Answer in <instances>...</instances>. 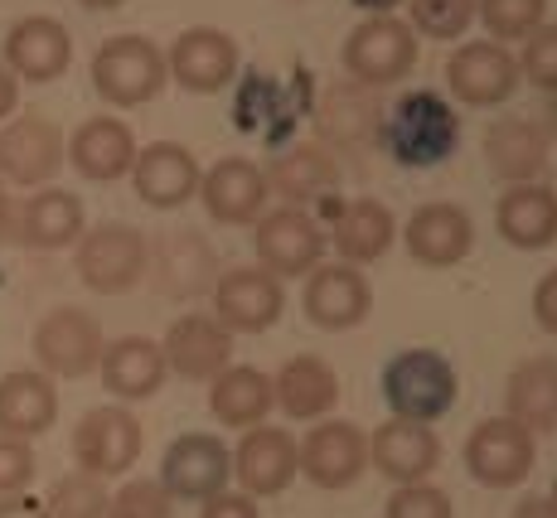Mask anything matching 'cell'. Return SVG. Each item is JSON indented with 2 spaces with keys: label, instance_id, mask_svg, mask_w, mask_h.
I'll list each match as a JSON object with an SVG mask.
<instances>
[{
  "label": "cell",
  "instance_id": "6da1fadb",
  "mask_svg": "<svg viewBox=\"0 0 557 518\" xmlns=\"http://www.w3.org/2000/svg\"><path fill=\"white\" fill-rule=\"evenodd\" d=\"M460 397V378L451 359L436 349H403L383 369V403L398 422H422L432 427L436 417H446Z\"/></svg>",
  "mask_w": 557,
  "mask_h": 518
},
{
  "label": "cell",
  "instance_id": "cb8c5ba5",
  "mask_svg": "<svg viewBox=\"0 0 557 518\" xmlns=\"http://www.w3.org/2000/svg\"><path fill=\"white\" fill-rule=\"evenodd\" d=\"M98 373L116 403H146V397L160 393L170 369H165V354H160L156 340H146V334H122V340H112L102 349Z\"/></svg>",
  "mask_w": 557,
  "mask_h": 518
},
{
  "label": "cell",
  "instance_id": "9c48e42d",
  "mask_svg": "<svg viewBox=\"0 0 557 518\" xmlns=\"http://www.w3.org/2000/svg\"><path fill=\"white\" fill-rule=\"evenodd\" d=\"M533 460H539L533 431L509 422V417H485L466 436V470L485 490H513V484H523Z\"/></svg>",
  "mask_w": 557,
  "mask_h": 518
},
{
  "label": "cell",
  "instance_id": "83f0119b",
  "mask_svg": "<svg viewBox=\"0 0 557 518\" xmlns=\"http://www.w3.org/2000/svg\"><path fill=\"white\" fill-rule=\"evenodd\" d=\"M495 229L509 247L543 252L557 243V194L548 185H509L495 203Z\"/></svg>",
  "mask_w": 557,
  "mask_h": 518
},
{
  "label": "cell",
  "instance_id": "d590c367",
  "mask_svg": "<svg viewBox=\"0 0 557 518\" xmlns=\"http://www.w3.org/2000/svg\"><path fill=\"white\" fill-rule=\"evenodd\" d=\"M107 499H112V494H107V480L73 470L49 490L45 509H49V518H107Z\"/></svg>",
  "mask_w": 557,
  "mask_h": 518
},
{
  "label": "cell",
  "instance_id": "b9f144b4",
  "mask_svg": "<svg viewBox=\"0 0 557 518\" xmlns=\"http://www.w3.org/2000/svg\"><path fill=\"white\" fill-rule=\"evenodd\" d=\"M35 451H29V441H15V436H0V499L5 494H25L29 484H35Z\"/></svg>",
  "mask_w": 557,
  "mask_h": 518
},
{
  "label": "cell",
  "instance_id": "f6af8a7d",
  "mask_svg": "<svg viewBox=\"0 0 557 518\" xmlns=\"http://www.w3.org/2000/svg\"><path fill=\"white\" fill-rule=\"evenodd\" d=\"M533 320H539L548 334H557V267L533 286Z\"/></svg>",
  "mask_w": 557,
  "mask_h": 518
},
{
  "label": "cell",
  "instance_id": "d4e9b609",
  "mask_svg": "<svg viewBox=\"0 0 557 518\" xmlns=\"http://www.w3.org/2000/svg\"><path fill=\"white\" fill-rule=\"evenodd\" d=\"M59 422V387L39 369H15L0 378V436L35 441Z\"/></svg>",
  "mask_w": 557,
  "mask_h": 518
},
{
  "label": "cell",
  "instance_id": "816d5d0a",
  "mask_svg": "<svg viewBox=\"0 0 557 518\" xmlns=\"http://www.w3.org/2000/svg\"><path fill=\"white\" fill-rule=\"evenodd\" d=\"M78 5H88V10H116L122 0H78Z\"/></svg>",
  "mask_w": 557,
  "mask_h": 518
},
{
  "label": "cell",
  "instance_id": "7402d4cb",
  "mask_svg": "<svg viewBox=\"0 0 557 518\" xmlns=\"http://www.w3.org/2000/svg\"><path fill=\"white\" fill-rule=\"evenodd\" d=\"M63 160L92 185H112V180L132 175L136 165V136L116 116H88L63 146Z\"/></svg>",
  "mask_w": 557,
  "mask_h": 518
},
{
  "label": "cell",
  "instance_id": "603a6c76",
  "mask_svg": "<svg viewBox=\"0 0 557 518\" xmlns=\"http://www.w3.org/2000/svg\"><path fill=\"white\" fill-rule=\"evenodd\" d=\"M369 466L388 474L393 484H422L426 474L442 466V441L422 422H383L369 436Z\"/></svg>",
  "mask_w": 557,
  "mask_h": 518
},
{
  "label": "cell",
  "instance_id": "52a82bcc",
  "mask_svg": "<svg viewBox=\"0 0 557 518\" xmlns=\"http://www.w3.org/2000/svg\"><path fill=\"white\" fill-rule=\"evenodd\" d=\"M29 349H35L39 373H49V378H88L102 363L107 340H102L98 316H88V310H78V306H59L35 325Z\"/></svg>",
  "mask_w": 557,
  "mask_h": 518
},
{
  "label": "cell",
  "instance_id": "f546056e",
  "mask_svg": "<svg viewBox=\"0 0 557 518\" xmlns=\"http://www.w3.org/2000/svg\"><path fill=\"white\" fill-rule=\"evenodd\" d=\"M393 233H398V219H393V209H388V203H379V199L339 203L335 229H330L339 262H349V267L379 262V257L393 247Z\"/></svg>",
  "mask_w": 557,
  "mask_h": 518
},
{
  "label": "cell",
  "instance_id": "5bb4252c",
  "mask_svg": "<svg viewBox=\"0 0 557 518\" xmlns=\"http://www.w3.org/2000/svg\"><path fill=\"white\" fill-rule=\"evenodd\" d=\"M301 306L310 316V325L320 330H355L363 325L373 306V291H369V276L349 262H325L315 272H306V291H301Z\"/></svg>",
  "mask_w": 557,
  "mask_h": 518
},
{
  "label": "cell",
  "instance_id": "d6a6232c",
  "mask_svg": "<svg viewBox=\"0 0 557 518\" xmlns=\"http://www.w3.org/2000/svg\"><path fill=\"white\" fill-rule=\"evenodd\" d=\"M505 407L509 422L529 427V431H557V359L539 354L523 359L505 383Z\"/></svg>",
  "mask_w": 557,
  "mask_h": 518
},
{
  "label": "cell",
  "instance_id": "4dcf8cb0",
  "mask_svg": "<svg viewBox=\"0 0 557 518\" xmlns=\"http://www.w3.org/2000/svg\"><path fill=\"white\" fill-rule=\"evenodd\" d=\"M272 407H276L272 378H267L262 369H248V363H228V369L209 383V412L219 417L223 427L252 431V427L267 422Z\"/></svg>",
  "mask_w": 557,
  "mask_h": 518
},
{
  "label": "cell",
  "instance_id": "484cf974",
  "mask_svg": "<svg viewBox=\"0 0 557 518\" xmlns=\"http://www.w3.org/2000/svg\"><path fill=\"white\" fill-rule=\"evenodd\" d=\"M403 243L422 267H456L470 252V243H475V223L456 203H422L407 219Z\"/></svg>",
  "mask_w": 557,
  "mask_h": 518
},
{
  "label": "cell",
  "instance_id": "ab89813d",
  "mask_svg": "<svg viewBox=\"0 0 557 518\" xmlns=\"http://www.w3.org/2000/svg\"><path fill=\"white\" fill-rule=\"evenodd\" d=\"M383 518H456L451 494L436 490V484H398L383 504Z\"/></svg>",
  "mask_w": 557,
  "mask_h": 518
},
{
  "label": "cell",
  "instance_id": "44dd1931",
  "mask_svg": "<svg viewBox=\"0 0 557 518\" xmlns=\"http://www.w3.org/2000/svg\"><path fill=\"white\" fill-rule=\"evenodd\" d=\"M73 63V35L49 15H25L5 35V69L25 83H53Z\"/></svg>",
  "mask_w": 557,
  "mask_h": 518
},
{
  "label": "cell",
  "instance_id": "7c38bea8",
  "mask_svg": "<svg viewBox=\"0 0 557 518\" xmlns=\"http://www.w3.org/2000/svg\"><path fill=\"white\" fill-rule=\"evenodd\" d=\"M296 460H301V474L320 490H349L363 470H369V436L355 422H330L310 427L306 441L296 446Z\"/></svg>",
  "mask_w": 557,
  "mask_h": 518
},
{
  "label": "cell",
  "instance_id": "7dc6e473",
  "mask_svg": "<svg viewBox=\"0 0 557 518\" xmlns=\"http://www.w3.org/2000/svg\"><path fill=\"white\" fill-rule=\"evenodd\" d=\"M15 107H20V78L0 63V122H10L15 116Z\"/></svg>",
  "mask_w": 557,
  "mask_h": 518
},
{
  "label": "cell",
  "instance_id": "5b68a950",
  "mask_svg": "<svg viewBox=\"0 0 557 518\" xmlns=\"http://www.w3.org/2000/svg\"><path fill=\"white\" fill-rule=\"evenodd\" d=\"M141 446H146L141 417L122 403L92 407V412H83L78 427H73V460H78L83 474H98V480L126 474L141 460Z\"/></svg>",
  "mask_w": 557,
  "mask_h": 518
},
{
  "label": "cell",
  "instance_id": "836d02e7",
  "mask_svg": "<svg viewBox=\"0 0 557 518\" xmlns=\"http://www.w3.org/2000/svg\"><path fill=\"white\" fill-rule=\"evenodd\" d=\"M146 276H156V286L165 296H195V291L209 286L213 291V252L199 243L195 233H170L151 247V262H146Z\"/></svg>",
  "mask_w": 557,
  "mask_h": 518
},
{
  "label": "cell",
  "instance_id": "30bf717a",
  "mask_svg": "<svg viewBox=\"0 0 557 518\" xmlns=\"http://www.w3.org/2000/svg\"><path fill=\"white\" fill-rule=\"evenodd\" d=\"M213 320L228 334H262L282 320L286 291L282 276H272L267 267H233L213 282Z\"/></svg>",
  "mask_w": 557,
  "mask_h": 518
},
{
  "label": "cell",
  "instance_id": "ffe728a7",
  "mask_svg": "<svg viewBox=\"0 0 557 518\" xmlns=\"http://www.w3.org/2000/svg\"><path fill=\"white\" fill-rule=\"evenodd\" d=\"M446 83L466 107L509 102L519 88V59L505 45H460L446 59Z\"/></svg>",
  "mask_w": 557,
  "mask_h": 518
},
{
  "label": "cell",
  "instance_id": "f907efd6",
  "mask_svg": "<svg viewBox=\"0 0 557 518\" xmlns=\"http://www.w3.org/2000/svg\"><path fill=\"white\" fill-rule=\"evenodd\" d=\"M10 229V194H5V180H0V233Z\"/></svg>",
  "mask_w": 557,
  "mask_h": 518
},
{
  "label": "cell",
  "instance_id": "ac0fdd59",
  "mask_svg": "<svg viewBox=\"0 0 557 518\" xmlns=\"http://www.w3.org/2000/svg\"><path fill=\"white\" fill-rule=\"evenodd\" d=\"M165 73L189 92H219V88H228L233 73H238V45H233V35H223V29L195 25L170 45Z\"/></svg>",
  "mask_w": 557,
  "mask_h": 518
},
{
  "label": "cell",
  "instance_id": "60d3db41",
  "mask_svg": "<svg viewBox=\"0 0 557 518\" xmlns=\"http://www.w3.org/2000/svg\"><path fill=\"white\" fill-rule=\"evenodd\" d=\"M519 73H529V83L557 92V25H539L523 45V59H519Z\"/></svg>",
  "mask_w": 557,
  "mask_h": 518
},
{
  "label": "cell",
  "instance_id": "3957f363",
  "mask_svg": "<svg viewBox=\"0 0 557 518\" xmlns=\"http://www.w3.org/2000/svg\"><path fill=\"white\" fill-rule=\"evenodd\" d=\"M78 252H73V272L88 291L98 296H126L132 286L146 282V262H151V243L141 229L132 223H98V229H83Z\"/></svg>",
  "mask_w": 557,
  "mask_h": 518
},
{
  "label": "cell",
  "instance_id": "4316f807",
  "mask_svg": "<svg viewBox=\"0 0 557 518\" xmlns=\"http://www.w3.org/2000/svg\"><path fill=\"white\" fill-rule=\"evenodd\" d=\"M272 397L292 422H320L339 403V373L315 354H296L272 378Z\"/></svg>",
  "mask_w": 557,
  "mask_h": 518
},
{
  "label": "cell",
  "instance_id": "277c9868",
  "mask_svg": "<svg viewBox=\"0 0 557 518\" xmlns=\"http://www.w3.org/2000/svg\"><path fill=\"white\" fill-rule=\"evenodd\" d=\"M165 53L146 35H112L92 53V88L112 107H141L165 88Z\"/></svg>",
  "mask_w": 557,
  "mask_h": 518
},
{
  "label": "cell",
  "instance_id": "d6986e66",
  "mask_svg": "<svg viewBox=\"0 0 557 518\" xmlns=\"http://www.w3.org/2000/svg\"><path fill=\"white\" fill-rule=\"evenodd\" d=\"M199 160L189 146L180 141H151L136 150V165H132V185L141 194V203L151 209H180L199 194Z\"/></svg>",
  "mask_w": 557,
  "mask_h": 518
},
{
  "label": "cell",
  "instance_id": "8992f818",
  "mask_svg": "<svg viewBox=\"0 0 557 518\" xmlns=\"http://www.w3.org/2000/svg\"><path fill=\"white\" fill-rule=\"evenodd\" d=\"M345 69L359 88H388L403 83L417 69V35L412 25L393 15H369L363 25L349 29L345 39Z\"/></svg>",
  "mask_w": 557,
  "mask_h": 518
},
{
  "label": "cell",
  "instance_id": "9a60e30c",
  "mask_svg": "<svg viewBox=\"0 0 557 518\" xmlns=\"http://www.w3.org/2000/svg\"><path fill=\"white\" fill-rule=\"evenodd\" d=\"M160 354H165V369L189 378V383H213L223 369L233 363V334L219 325L213 316H180L170 320L165 340H160Z\"/></svg>",
  "mask_w": 557,
  "mask_h": 518
},
{
  "label": "cell",
  "instance_id": "4fadbf2b",
  "mask_svg": "<svg viewBox=\"0 0 557 518\" xmlns=\"http://www.w3.org/2000/svg\"><path fill=\"white\" fill-rule=\"evenodd\" d=\"M63 165V132L39 112L10 116L0 126V180L10 185H49Z\"/></svg>",
  "mask_w": 557,
  "mask_h": 518
},
{
  "label": "cell",
  "instance_id": "2e32d148",
  "mask_svg": "<svg viewBox=\"0 0 557 518\" xmlns=\"http://www.w3.org/2000/svg\"><path fill=\"white\" fill-rule=\"evenodd\" d=\"M199 199L213 223H257L272 199V185H267V170H257L252 160L228 156L199 175Z\"/></svg>",
  "mask_w": 557,
  "mask_h": 518
},
{
  "label": "cell",
  "instance_id": "bcb514c9",
  "mask_svg": "<svg viewBox=\"0 0 557 518\" xmlns=\"http://www.w3.org/2000/svg\"><path fill=\"white\" fill-rule=\"evenodd\" d=\"M0 518H49V509L35 494H5V499H0Z\"/></svg>",
  "mask_w": 557,
  "mask_h": 518
},
{
  "label": "cell",
  "instance_id": "ba28073f",
  "mask_svg": "<svg viewBox=\"0 0 557 518\" xmlns=\"http://www.w3.org/2000/svg\"><path fill=\"white\" fill-rule=\"evenodd\" d=\"M233 480V451L223 446L209 431H185L165 446V460H160V484H165L170 499H189L203 504L213 494H223Z\"/></svg>",
  "mask_w": 557,
  "mask_h": 518
},
{
  "label": "cell",
  "instance_id": "f35d334b",
  "mask_svg": "<svg viewBox=\"0 0 557 518\" xmlns=\"http://www.w3.org/2000/svg\"><path fill=\"white\" fill-rule=\"evenodd\" d=\"M107 518H175V499L160 480H126L107 499Z\"/></svg>",
  "mask_w": 557,
  "mask_h": 518
},
{
  "label": "cell",
  "instance_id": "e575fe53",
  "mask_svg": "<svg viewBox=\"0 0 557 518\" xmlns=\"http://www.w3.org/2000/svg\"><path fill=\"white\" fill-rule=\"evenodd\" d=\"M485 165L509 185H533L539 170L548 165V141L539 126L519 122V116H499L485 132Z\"/></svg>",
  "mask_w": 557,
  "mask_h": 518
},
{
  "label": "cell",
  "instance_id": "f1b7e54d",
  "mask_svg": "<svg viewBox=\"0 0 557 518\" xmlns=\"http://www.w3.org/2000/svg\"><path fill=\"white\" fill-rule=\"evenodd\" d=\"M15 237L35 252H63L83 237V199L69 189H39L15 213Z\"/></svg>",
  "mask_w": 557,
  "mask_h": 518
},
{
  "label": "cell",
  "instance_id": "7a4b0ae2",
  "mask_svg": "<svg viewBox=\"0 0 557 518\" xmlns=\"http://www.w3.org/2000/svg\"><path fill=\"white\" fill-rule=\"evenodd\" d=\"M388 150L398 156V165H412V170H432L442 165L446 156L456 150L460 141V116L451 112L442 92H403L388 112Z\"/></svg>",
  "mask_w": 557,
  "mask_h": 518
},
{
  "label": "cell",
  "instance_id": "8fae6325",
  "mask_svg": "<svg viewBox=\"0 0 557 518\" xmlns=\"http://www.w3.org/2000/svg\"><path fill=\"white\" fill-rule=\"evenodd\" d=\"M252 247L272 276H306L325 257V233L306 209H272L257 219Z\"/></svg>",
  "mask_w": 557,
  "mask_h": 518
},
{
  "label": "cell",
  "instance_id": "ee69618b",
  "mask_svg": "<svg viewBox=\"0 0 557 518\" xmlns=\"http://www.w3.org/2000/svg\"><path fill=\"white\" fill-rule=\"evenodd\" d=\"M199 518H262L257 514V504L248 499V494H213V499H203V509H199Z\"/></svg>",
  "mask_w": 557,
  "mask_h": 518
},
{
  "label": "cell",
  "instance_id": "681fc988",
  "mask_svg": "<svg viewBox=\"0 0 557 518\" xmlns=\"http://www.w3.org/2000/svg\"><path fill=\"white\" fill-rule=\"evenodd\" d=\"M349 5L369 10V15H388V10H393V5H403V0H349Z\"/></svg>",
  "mask_w": 557,
  "mask_h": 518
},
{
  "label": "cell",
  "instance_id": "74e56055",
  "mask_svg": "<svg viewBox=\"0 0 557 518\" xmlns=\"http://www.w3.org/2000/svg\"><path fill=\"white\" fill-rule=\"evenodd\" d=\"M412 10V29L426 39H460L475 20V0H403Z\"/></svg>",
  "mask_w": 557,
  "mask_h": 518
},
{
  "label": "cell",
  "instance_id": "7bdbcfd3",
  "mask_svg": "<svg viewBox=\"0 0 557 518\" xmlns=\"http://www.w3.org/2000/svg\"><path fill=\"white\" fill-rule=\"evenodd\" d=\"M345 102H355V88H339V92H330V112H339V107H345ZM369 122H373V116H369ZM369 122H359V116H330V132H335V136H345V141H359V136H369L373 132V126Z\"/></svg>",
  "mask_w": 557,
  "mask_h": 518
},
{
  "label": "cell",
  "instance_id": "8d00e7d4",
  "mask_svg": "<svg viewBox=\"0 0 557 518\" xmlns=\"http://www.w3.org/2000/svg\"><path fill=\"white\" fill-rule=\"evenodd\" d=\"M475 15L495 39H529L548 15V0H475Z\"/></svg>",
  "mask_w": 557,
  "mask_h": 518
},
{
  "label": "cell",
  "instance_id": "1f68e13d",
  "mask_svg": "<svg viewBox=\"0 0 557 518\" xmlns=\"http://www.w3.org/2000/svg\"><path fill=\"white\" fill-rule=\"evenodd\" d=\"M267 185L282 194L286 209H310V203L330 199L339 189V165L320 146H292L267 170Z\"/></svg>",
  "mask_w": 557,
  "mask_h": 518
},
{
  "label": "cell",
  "instance_id": "e0dca14e",
  "mask_svg": "<svg viewBox=\"0 0 557 518\" xmlns=\"http://www.w3.org/2000/svg\"><path fill=\"white\" fill-rule=\"evenodd\" d=\"M301 474L296 460V441L282 427H252L243 431L238 451H233V480L243 484L248 499H267V494H282L286 484Z\"/></svg>",
  "mask_w": 557,
  "mask_h": 518
},
{
  "label": "cell",
  "instance_id": "c3c4849f",
  "mask_svg": "<svg viewBox=\"0 0 557 518\" xmlns=\"http://www.w3.org/2000/svg\"><path fill=\"white\" fill-rule=\"evenodd\" d=\"M509 518H557V499H548V494H529L523 504H513Z\"/></svg>",
  "mask_w": 557,
  "mask_h": 518
}]
</instances>
